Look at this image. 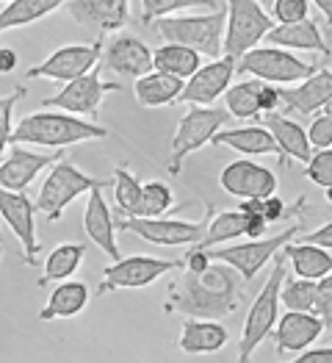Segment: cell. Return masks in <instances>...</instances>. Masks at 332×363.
I'll return each instance as SVG.
<instances>
[{"label":"cell","mask_w":332,"mask_h":363,"mask_svg":"<svg viewBox=\"0 0 332 363\" xmlns=\"http://www.w3.org/2000/svg\"><path fill=\"white\" fill-rule=\"evenodd\" d=\"M241 272L224 261H216L205 272H188L172 283L169 311H178L194 319H224L244 300Z\"/></svg>","instance_id":"obj_1"},{"label":"cell","mask_w":332,"mask_h":363,"mask_svg":"<svg viewBox=\"0 0 332 363\" xmlns=\"http://www.w3.org/2000/svg\"><path fill=\"white\" fill-rule=\"evenodd\" d=\"M108 130L97 122L81 120L78 114L69 111H53V108H42L36 114H28L14 125L11 130V145H36V147H72L81 142H94V139H105Z\"/></svg>","instance_id":"obj_2"},{"label":"cell","mask_w":332,"mask_h":363,"mask_svg":"<svg viewBox=\"0 0 332 363\" xmlns=\"http://www.w3.org/2000/svg\"><path fill=\"white\" fill-rule=\"evenodd\" d=\"M285 261L288 255L280 250L274 255V267L272 274L266 280V286L261 289V294L255 297V303L246 313V322H244V333H241V347H239V361H249L255 355V350L272 335L274 325H277V311H280V291H282V280H285Z\"/></svg>","instance_id":"obj_3"},{"label":"cell","mask_w":332,"mask_h":363,"mask_svg":"<svg viewBox=\"0 0 332 363\" xmlns=\"http://www.w3.org/2000/svg\"><path fill=\"white\" fill-rule=\"evenodd\" d=\"M224 20L219 9L211 14H191V17H161L152 23V28L161 33L164 42H178L185 48H194L211 59L222 56L224 42Z\"/></svg>","instance_id":"obj_4"},{"label":"cell","mask_w":332,"mask_h":363,"mask_svg":"<svg viewBox=\"0 0 332 363\" xmlns=\"http://www.w3.org/2000/svg\"><path fill=\"white\" fill-rule=\"evenodd\" d=\"M316 69H319V64H307V61L297 59L288 48H277V45L252 48L236 61V72L261 78V81L277 84V86H291L297 81H304Z\"/></svg>","instance_id":"obj_5"},{"label":"cell","mask_w":332,"mask_h":363,"mask_svg":"<svg viewBox=\"0 0 332 363\" xmlns=\"http://www.w3.org/2000/svg\"><path fill=\"white\" fill-rule=\"evenodd\" d=\"M230 122V111L227 108H216V106H191L183 114L181 125L172 136V155H169V172L178 175L183 169V161L191 152L202 150L213 136L222 130V125Z\"/></svg>","instance_id":"obj_6"},{"label":"cell","mask_w":332,"mask_h":363,"mask_svg":"<svg viewBox=\"0 0 332 363\" xmlns=\"http://www.w3.org/2000/svg\"><path fill=\"white\" fill-rule=\"evenodd\" d=\"M274 28L272 14L258 0H227V20H224V42L222 53L239 61Z\"/></svg>","instance_id":"obj_7"},{"label":"cell","mask_w":332,"mask_h":363,"mask_svg":"<svg viewBox=\"0 0 332 363\" xmlns=\"http://www.w3.org/2000/svg\"><path fill=\"white\" fill-rule=\"evenodd\" d=\"M108 181H97L84 175L75 164L69 161H56L50 175L45 178L42 189H39V197H36V211H42L50 222L61 219V213L67 211V206H72L81 194H86L91 189H105Z\"/></svg>","instance_id":"obj_8"},{"label":"cell","mask_w":332,"mask_h":363,"mask_svg":"<svg viewBox=\"0 0 332 363\" xmlns=\"http://www.w3.org/2000/svg\"><path fill=\"white\" fill-rule=\"evenodd\" d=\"M302 230L299 222H294L288 230L277 233V236H261V239H252V242H244V244H230V247H216L211 255L213 261H224L230 267H236L241 272L244 280H255V274L261 272L269 261H274V255L291 242L297 239Z\"/></svg>","instance_id":"obj_9"},{"label":"cell","mask_w":332,"mask_h":363,"mask_svg":"<svg viewBox=\"0 0 332 363\" xmlns=\"http://www.w3.org/2000/svg\"><path fill=\"white\" fill-rule=\"evenodd\" d=\"M100 69H103V67L97 64L91 72L75 78V81H69L59 94L42 100V106H45V108H61V111H69V114H78V117H89L91 122H97L103 97H105L108 91L122 89L117 81H114V84H111V81H103Z\"/></svg>","instance_id":"obj_10"},{"label":"cell","mask_w":332,"mask_h":363,"mask_svg":"<svg viewBox=\"0 0 332 363\" xmlns=\"http://www.w3.org/2000/svg\"><path fill=\"white\" fill-rule=\"evenodd\" d=\"M208 222H185V219H166V216H125L117 222V230L133 233L139 239L158 247H183L197 244L205 236Z\"/></svg>","instance_id":"obj_11"},{"label":"cell","mask_w":332,"mask_h":363,"mask_svg":"<svg viewBox=\"0 0 332 363\" xmlns=\"http://www.w3.org/2000/svg\"><path fill=\"white\" fill-rule=\"evenodd\" d=\"M103 45H105V36H97L91 45H64L56 53H50L42 64L30 67L25 72V78L28 81L30 78H50V81L69 84V81L91 72L100 64Z\"/></svg>","instance_id":"obj_12"},{"label":"cell","mask_w":332,"mask_h":363,"mask_svg":"<svg viewBox=\"0 0 332 363\" xmlns=\"http://www.w3.org/2000/svg\"><path fill=\"white\" fill-rule=\"evenodd\" d=\"M181 261H166V258H152V255H130V258H117L103 269V283L100 294L117 291V289H144L164 274L181 272Z\"/></svg>","instance_id":"obj_13"},{"label":"cell","mask_w":332,"mask_h":363,"mask_svg":"<svg viewBox=\"0 0 332 363\" xmlns=\"http://www.w3.org/2000/svg\"><path fill=\"white\" fill-rule=\"evenodd\" d=\"M100 67L120 75V78H142L150 69L152 64V50L133 33H117L103 45V56H100Z\"/></svg>","instance_id":"obj_14"},{"label":"cell","mask_w":332,"mask_h":363,"mask_svg":"<svg viewBox=\"0 0 332 363\" xmlns=\"http://www.w3.org/2000/svg\"><path fill=\"white\" fill-rule=\"evenodd\" d=\"M0 216L14 230V236L23 244V258L28 267L39 261V239H36V203H30L25 191H11L0 186Z\"/></svg>","instance_id":"obj_15"},{"label":"cell","mask_w":332,"mask_h":363,"mask_svg":"<svg viewBox=\"0 0 332 363\" xmlns=\"http://www.w3.org/2000/svg\"><path fill=\"white\" fill-rule=\"evenodd\" d=\"M236 75V59H213L208 64H200V69L185 81L178 103L185 106H211L224 91L230 89V81Z\"/></svg>","instance_id":"obj_16"},{"label":"cell","mask_w":332,"mask_h":363,"mask_svg":"<svg viewBox=\"0 0 332 363\" xmlns=\"http://www.w3.org/2000/svg\"><path fill=\"white\" fill-rule=\"evenodd\" d=\"M219 183L227 194L233 197H272L277 194V175L272 169L249 161V158H239L233 164H227L219 175Z\"/></svg>","instance_id":"obj_17"},{"label":"cell","mask_w":332,"mask_h":363,"mask_svg":"<svg viewBox=\"0 0 332 363\" xmlns=\"http://www.w3.org/2000/svg\"><path fill=\"white\" fill-rule=\"evenodd\" d=\"M324 319L319 313L310 311H285V316L277 319L274 328V344H277V355L288 358L294 352H304L319 335L324 333Z\"/></svg>","instance_id":"obj_18"},{"label":"cell","mask_w":332,"mask_h":363,"mask_svg":"<svg viewBox=\"0 0 332 363\" xmlns=\"http://www.w3.org/2000/svg\"><path fill=\"white\" fill-rule=\"evenodd\" d=\"M67 11L72 14V20L78 26L94 30L97 36L120 30L122 26L130 23L127 0H69Z\"/></svg>","instance_id":"obj_19"},{"label":"cell","mask_w":332,"mask_h":363,"mask_svg":"<svg viewBox=\"0 0 332 363\" xmlns=\"http://www.w3.org/2000/svg\"><path fill=\"white\" fill-rule=\"evenodd\" d=\"M282 108L291 114L310 117L332 100V69H316L299 86H280Z\"/></svg>","instance_id":"obj_20"},{"label":"cell","mask_w":332,"mask_h":363,"mask_svg":"<svg viewBox=\"0 0 332 363\" xmlns=\"http://www.w3.org/2000/svg\"><path fill=\"white\" fill-rule=\"evenodd\" d=\"M61 158V150L47 155V152H30L23 150V145H14L8 158L0 161V186L11 189V191H25L30 183L36 181V175L47 167H53Z\"/></svg>","instance_id":"obj_21"},{"label":"cell","mask_w":332,"mask_h":363,"mask_svg":"<svg viewBox=\"0 0 332 363\" xmlns=\"http://www.w3.org/2000/svg\"><path fill=\"white\" fill-rule=\"evenodd\" d=\"M84 230L111 261L122 258L120 244H117V236H114L117 225H114L111 208H108V203L103 197V189H91L89 191V203L84 208Z\"/></svg>","instance_id":"obj_22"},{"label":"cell","mask_w":332,"mask_h":363,"mask_svg":"<svg viewBox=\"0 0 332 363\" xmlns=\"http://www.w3.org/2000/svg\"><path fill=\"white\" fill-rule=\"evenodd\" d=\"M263 125L272 130L274 142L280 147V167L285 161H302L307 164L310 155H313V145L307 139V130H304L299 122H294L288 114H277V111H269L263 117Z\"/></svg>","instance_id":"obj_23"},{"label":"cell","mask_w":332,"mask_h":363,"mask_svg":"<svg viewBox=\"0 0 332 363\" xmlns=\"http://www.w3.org/2000/svg\"><path fill=\"white\" fill-rule=\"evenodd\" d=\"M263 39H266L269 45H277V48L319 53L324 61H327V56H330L327 36L321 33V28H319L310 17H304V20H299V23H280V26H274Z\"/></svg>","instance_id":"obj_24"},{"label":"cell","mask_w":332,"mask_h":363,"mask_svg":"<svg viewBox=\"0 0 332 363\" xmlns=\"http://www.w3.org/2000/svg\"><path fill=\"white\" fill-rule=\"evenodd\" d=\"M227 338H230V333H227L224 325H219V319H194V316H188L183 322L178 347L185 355H211V352L224 350Z\"/></svg>","instance_id":"obj_25"},{"label":"cell","mask_w":332,"mask_h":363,"mask_svg":"<svg viewBox=\"0 0 332 363\" xmlns=\"http://www.w3.org/2000/svg\"><path fill=\"white\" fill-rule=\"evenodd\" d=\"M213 145L219 147H230L244 155H277L280 158V147L274 142L272 130L261 125H246V128H222L216 136H213Z\"/></svg>","instance_id":"obj_26"},{"label":"cell","mask_w":332,"mask_h":363,"mask_svg":"<svg viewBox=\"0 0 332 363\" xmlns=\"http://www.w3.org/2000/svg\"><path fill=\"white\" fill-rule=\"evenodd\" d=\"M91 294L89 286L84 280H61L59 286L53 289L47 305L39 311L42 322H53V319H72L78 316L86 305H89Z\"/></svg>","instance_id":"obj_27"},{"label":"cell","mask_w":332,"mask_h":363,"mask_svg":"<svg viewBox=\"0 0 332 363\" xmlns=\"http://www.w3.org/2000/svg\"><path fill=\"white\" fill-rule=\"evenodd\" d=\"M185 81L175 78L169 72H161V69H150L147 75L136 78L133 91H136V100L139 106L144 108H155V106H169V103H178Z\"/></svg>","instance_id":"obj_28"},{"label":"cell","mask_w":332,"mask_h":363,"mask_svg":"<svg viewBox=\"0 0 332 363\" xmlns=\"http://www.w3.org/2000/svg\"><path fill=\"white\" fill-rule=\"evenodd\" d=\"M282 252L288 255V261H291L297 277L319 280V277L332 272V255L327 252V247H319V244H310V242H302V244L288 242L282 247Z\"/></svg>","instance_id":"obj_29"},{"label":"cell","mask_w":332,"mask_h":363,"mask_svg":"<svg viewBox=\"0 0 332 363\" xmlns=\"http://www.w3.org/2000/svg\"><path fill=\"white\" fill-rule=\"evenodd\" d=\"M152 64H155V69H161V72H169V75H175V78L188 81V78L200 69L202 61H200V50L178 45V42H166V45H161V48L152 53Z\"/></svg>","instance_id":"obj_30"},{"label":"cell","mask_w":332,"mask_h":363,"mask_svg":"<svg viewBox=\"0 0 332 363\" xmlns=\"http://www.w3.org/2000/svg\"><path fill=\"white\" fill-rule=\"evenodd\" d=\"M67 0H8V6L0 11V33L8 28L30 26L47 14L61 9Z\"/></svg>","instance_id":"obj_31"},{"label":"cell","mask_w":332,"mask_h":363,"mask_svg":"<svg viewBox=\"0 0 332 363\" xmlns=\"http://www.w3.org/2000/svg\"><path fill=\"white\" fill-rule=\"evenodd\" d=\"M266 81L261 78H252V81H241L236 86L224 91V108L230 111V117H239V120H258L263 114L261 108V89H263Z\"/></svg>","instance_id":"obj_32"},{"label":"cell","mask_w":332,"mask_h":363,"mask_svg":"<svg viewBox=\"0 0 332 363\" xmlns=\"http://www.w3.org/2000/svg\"><path fill=\"white\" fill-rule=\"evenodd\" d=\"M86 255V247L84 244H59L47 261H45V272H42V286L45 283H61V280H69L72 274L78 272L81 261Z\"/></svg>","instance_id":"obj_33"},{"label":"cell","mask_w":332,"mask_h":363,"mask_svg":"<svg viewBox=\"0 0 332 363\" xmlns=\"http://www.w3.org/2000/svg\"><path fill=\"white\" fill-rule=\"evenodd\" d=\"M246 219H249V213H244V211L216 213L211 222H208L205 236L197 242V247L213 250V247H219V244L233 242V239H239V236H246Z\"/></svg>","instance_id":"obj_34"},{"label":"cell","mask_w":332,"mask_h":363,"mask_svg":"<svg viewBox=\"0 0 332 363\" xmlns=\"http://www.w3.org/2000/svg\"><path fill=\"white\" fill-rule=\"evenodd\" d=\"M185 9H208L216 11L219 3L216 0H142V26H152L161 17H169L175 11H185Z\"/></svg>","instance_id":"obj_35"},{"label":"cell","mask_w":332,"mask_h":363,"mask_svg":"<svg viewBox=\"0 0 332 363\" xmlns=\"http://www.w3.org/2000/svg\"><path fill=\"white\" fill-rule=\"evenodd\" d=\"M142 186L125 167L114 169V200H117V211L125 216H136L139 203H142Z\"/></svg>","instance_id":"obj_36"},{"label":"cell","mask_w":332,"mask_h":363,"mask_svg":"<svg viewBox=\"0 0 332 363\" xmlns=\"http://www.w3.org/2000/svg\"><path fill=\"white\" fill-rule=\"evenodd\" d=\"M280 303L288 311H310L316 313V280H282V291H280Z\"/></svg>","instance_id":"obj_37"},{"label":"cell","mask_w":332,"mask_h":363,"mask_svg":"<svg viewBox=\"0 0 332 363\" xmlns=\"http://www.w3.org/2000/svg\"><path fill=\"white\" fill-rule=\"evenodd\" d=\"M175 206V194L164 181H150L142 186V203L136 216H161Z\"/></svg>","instance_id":"obj_38"},{"label":"cell","mask_w":332,"mask_h":363,"mask_svg":"<svg viewBox=\"0 0 332 363\" xmlns=\"http://www.w3.org/2000/svg\"><path fill=\"white\" fill-rule=\"evenodd\" d=\"M304 178L321 189L332 186V147H324L310 155V161L304 164Z\"/></svg>","instance_id":"obj_39"},{"label":"cell","mask_w":332,"mask_h":363,"mask_svg":"<svg viewBox=\"0 0 332 363\" xmlns=\"http://www.w3.org/2000/svg\"><path fill=\"white\" fill-rule=\"evenodd\" d=\"M25 86H17V89L11 91V94H6V97H0V155L3 150L11 145V130H14V122H11V114H14V106L25 97Z\"/></svg>","instance_id":"obj_40"},{"label":"cell","mask_w":332,"mask_h":363,"mask_svg":"<svg viewBox=\"0 0 332 363\" xmlns=\"http://www.w3.org/2000/svg\"><path fill=\"white\" fill-rule=\"evenodd\" d=\"M310 14V0H274L272 17L277 23H299Z\"/></svg>","instance_id":"obj_41"},{"label":"cell","mask_w":332,"mask_h":363,"mask_svg":"<svg viewBox=\"0 0 332 363\" xmlns=\"http://www.w3.org/2000/svg\"><path fill=\"white\" fill-rule=\"evenodd\" d=\"M316 313L324 319V328L332 330V272L316 280Z\"/></svg>","instance_id":"obj_42"},{"label":"cell","mask_w":332,"mask_h":363,"mask_svg":"<svg viewBox=\"0 0 332 363\" xmlns=\"http://www.w3.org/2000/svg\"><path fill=\"white\" fill-rule=\"evenodd\" d=\"M307 139H310L313 150L332 147V117L330 114H319V117H313L310 130H307Z\"/></svg>","instance_id":"obj_43"},{"label":"cell","mask_w":332,"mask_h":363,"mask_svg":"<svg viewBox=\"0 0 332 363\" xmlns=\"http://www.w3.org/2000/svg\"><path fill=\"white\" fill-rule=\"evenodd\" d=\"M211 261H213L211 250L194 244V247L188 250V255H185V269H188V272H205V269L211 267Z\"/></svg>","instance_id":"obj_44"},{"label":"cell","mask_w":332,"mask_h":363,"mask_svg":"<svg viewBox=\"0 0 332 363\" xmlns=\"http://www.w3.org/2000/svg\"><path fill=\"white\" fill-rule=\"evenodd\" d=\"M280 106H282L280 86H277V84H263V89H261V108H263V114H269V111H277Z\"/></svg>","instance_id":"obj_45"},{"label":"cell","mask_w":332,"mask_h":363,"mask_svg":"<svg viewBox=\"0 0 332 363\" xmlns=\"http://www.w3.org/2000/svg\"><path fill=\"white\" fill-rule=\"evenodd\" d=\"M285 213H291V208H285V203L272 194V197H266V208H263V216L269 219V225L272 222H280V219H285Z\"/></svg>","instance_id":"obj_46"},{"label":"cell","mask_w":332,"mask_h":363,"mask_svg":"<svg viewBox=\"0 0 332 363\" xmlns=\"http://www.w3.org/2000/svg\"><path fill=\"white\" fill-rule=\"evenodd\" d=\"M299 363H332V347L304 350V352H299Z\"/></svg>","instance_id":"obj_47"},{"label":"cell","mask_w":332,"mask_h":363,"mask_svg":"<svg viewBox=\"0 0 332 363\" xmlns=\"http://www.w3.org/2000/svg\"><path fill=\"white\" fill-rule=\"evenodd\" d=\"M304 242L319 244V247H327V250H332V222L321 225V228H319V230H313V233H307V236H304Z\"/></svg>","instance_id":"obj_48"},{"label":"cell","mask_w":332,"mask_h":363,"mask_svg":"<svg viewBox=\"0 0 332 363\" xmlns=\"http://www.w3.org/2000/svg\"><path fill=\"white\" fill-rule=\"evenodd\" d=\"M17 50H11V48H0V75H8V72H14L17 69Z\"/></svg>","instance_id":"obj_49"},{"label":"cell","mask_w":332,"mask_h":363,"mask_svg":"<svg viewBox=\"0 0 332 363\" xmlns=\"http://www.w3.org/2000/svg\"><path fill=\"white\" fill-rule=\"evenodd\" d=\"M310 3L319 6V11L324 14V26H327V30H332V0H310Z\"/></svg>","instance_id":"obj_50"},{"label":"cell","mask_w":332,"mask_h":363,"mask_svg":"<svg viewBox=\"0 0 332 363\" xmlns=\"http://www.w3.org/2000/svg\"><path fill=\"white\" fill-rule=\"evenodd\" d=\"M327 45H330V56H327V61L332 64V30H327Z\"/></svg>","instance_id":"obj_51"},{"label":"cell","mask_w":332,"mask_h":363,"mask_svg":"<svg viewBox=\"0 0 332 363\" xmlns=\"http://www.w3.org/2000/svg\"><path fill=\"white\" fill-rule=\"evenodd\" d=\"M324 197H327V203H332V186H327V189H324Z\"/></svg>","instance_id":"obj_52"},{"label":"cell","mask_w":332,"mask_h":363,"mask_svg":"<svg viewBox=\"0 0 332 363\" xmlns=\"http://www.w3.org/2000/svg\"><path fill=\"white\" fill-rule=\"evenodd\" d=\"M324 114H330V117H332V100L327 103V106H324Z\"/></svg>","instance_id":"obj_53"},{"label":"cell","mask_w":332,"mask_h":363,"mask_svg":"<svg viewBox=\"0 0 332 363\" xmlns=\"http://www.w3.org/2000/svg\"><path fill=\"white\" fill-rule=\"evenodd\" d=\"M258 3H261V6H272L274 0H258Z\"/></svg>","instance_id":"obj_54"},{"label":"cell","mask_w":332,"mask_h":363,"mask_svg":"<svg viewBox=\"0 0 332 363\" xmlns=\"http://www.w3.org/2000/svg\"><path fill=\"white\" fill-rule=\"evenodd\" d=\"M3 252H6V247H3V242H0V261H3Z\"/></svg>","instance_id":"obj_55"}]
</instances>
